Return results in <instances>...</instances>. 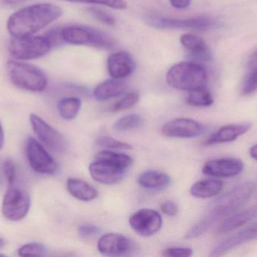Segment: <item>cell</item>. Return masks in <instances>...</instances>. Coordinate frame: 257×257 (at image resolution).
<instances>
[{
    "label": "cell",
    "instance_id": "cell-41",
    "mask_svg": "<svg viewBox=\"0 0 257 257\" xmlns=\"http://www.w3.org/2000/svg\"><path fill=\"white\" fill-rule=\"evenodd\" d=\"M5 143L4 131H3V126L0 122V150L3 149Z\"/></svg>",
    "mask_w": 257,
    "mask_h": 257
},
{
    "label": "cell",
    "instance_id": "cell-21",
    "mask_svg": "<svg viewBox=\"0 0 257 257\" xmlns=\"http://www.w3.org/2000/svg\"><path fill=\"white\" fill-rule=\"evenodd\" d=\"M138 183L147 190L160 191L166 190L171 185L172 180L169 175L163 172L148 170L139 175Z\"/></svg>",
    "mask_w": 257,
    "mask_h": 257
},
{
    "label": "cell",
    "instance_id": "cell-12",
    "mask_svg": "<svg viewBox=\"0 0 257 257\" xmlns=\"http://www.w3.org/2000/svg\"><path fill=\"white\" fill-rule=\"evenodd\" d=\"M205 131L203 125L193 119L178 118L166 122L162 128L163 135L172 138H193Z\"/></svg>",
    "mask_w": 257,
    "mask_h": 257
},
{
    "label": "cell",
    "instance_id": "cell-26",
    "mask_svg": "<svg viewBox=\"0 0 257 257\" xmlns=\"http://www.w3.org/2000/svg\"><path fill=\"white\" fill-rule=\"evenodd\" d=\"M95 159L107 161L126 169H128L133 163V158L130 155L110 150H102L97 152L95 156Z\"/></svg>",
    "mask_w": 257,
    "mask_h": 257
},
{
    "label": "cell",
    "instance_id": "cell-43",
    "mask_svg": "<svg viewBox=\"0 0 257 257\" xmlns=\"http://www.w3.org/2000/svg\"><path fill=\"white\" fill-rule=\"evenodd\" d=\"M6 244V241H5L4 238H1V237H0V250H2V249L5 247Z\"/></svg>",
    "mask_w": 257,
    "mask_h": 257
},
{
    "label": "cell",
    "instance_id": "cell-9",
    "mask_svg": "<svg viewBox=\"0 0 257 257\" xmlns=\"http://www.w3.org/2000/svg\"><path fill=\"white\" fill-rule=\"evenodd\" d=\"M26 152L30 167L36 173L52 175L57 172L58 165L55 160L36 139L28 138Z\"/></svg>",
    "mask_w": 257,
    "mask_h": 257
},
{
    "label": "cell",
    "instance_id": "cell-11",
    "mask_svg": "<svg viewBox=\"0 0 257 257\" xmlns=\"http://www.w3.org/2000/svg\"><path fill=\"white\" fill-rule=\"evenodd\" d=\"M132 229L142 236L148 237L155 235L161 229L163 219L154 210H139L133 214L128 220Z\"/></svg>",
    "mask_w": 257,
    "mask_h": 257
},
{
    "label": "cell",
    "instance_id": "cell-29",
    "mask_svg": "<svg viewBox=\"0 0 257 257\" xmlns=\"http://www.w3.org/2000/svg\"><path fill=\"white\" fill-rule=\"evenodd\" d=\"M48 249L45 244L39 242H31L24 244L18 250L20 256H44Z\"/></svg>",
    "mask_w": 257,
    "mask_h": 257
},
{
    "label": "cell",
    "instance_id": "cell-39",
    "mask_svg": "<svg viewBox=\"0 0 257 257\" xmlns=\"http://www.w3.org/2000/svg\"><path fill=\"white\" fill-rule=\"evenodd\" d=\"M171 5L177 9H185L190 6L192 0H169Z\"/></svg>",
    "mask_w": 257,
    "mask_h": 257
},
{
    "label": "cell",
    "instance_id": "cell-18",
    "mask_svg": "<svg viewBox=\"0 0 257 257\" xmlns=\"http://www.w3.org/2000/svg\"><path fill=\"white\" fill-rule=\"evenodd\" d=\"M252 128L250 122L233 124L225 125L218 130L215 134L208 137L205 141V145H214L216 143H229L234 141L240 136L247 133Z\"/></svg>",
    "mask_w": 257,
    "mask_h": 257
},
{
    "label": "cell",
    "instance_id": "cell-36",
    "mask_svg": "<svg viewBox=\"0 0 257 257\" xmlns=\"http://www.w3.org/2000/svg\"><path fill=\"white\" fill-rule=\"evenodd\" d=\"M163 255L168 257H188L193 255V250L188 247H170L163 250Z\"/></svg>",
    "mask_w": 257,
    "mask_h": 257
},
{
    "label": "cell",
    "instance_id": "cell-7",
    "mask_svg": "<svg viewBox=\"0 0 257 257\" xmlns=\"http://www.w3.org/2000/svg\"><path fill=\"white\" fill-rule=\"evenodd\" d=\"M30 206L31 199L28 193L21 189L12 187L3 197L2 214L10 221H20L27 215Z\"/></svg>",
    "mask_w": 257,
    "mask_h": 257
},
{
    "label": "cell",
    "instance_id": "cell-23",
    "mask_svg": "<svg viewBox=\"0 0 257 257\" xmlns=\"http://www.w3.org/2000/svg\"><path fill=\"white\" fill-rule=\"evenodd\" d=\"M66 188L74 198L82 202H90L98 196L96 189L86 181L78 178H69L66 181Z\"/></svg>",
    "mask_w": 257,
    "mask_h": 257
},
{
    "label": "cell",
    "instance_id": "cell-44",
    "mask_svg": "<svg viewBox=\"0 0 257 257\" xmlns=\"http://www.w3.org/2000/svg\"><path fill=\"white\" fill-rule=\"evenodd\" d=\"M0 185H1V181H0Z\"/></svg>",
    "mask_w": 257,
    "mask_h": 257
},
{
    "label": "cell",
    "instance_id": "cell-27",
    "mask_svg": "<svg viewBox=\"0 0 257 257\" xmlns=\"http://www.w3.org/2000/svg\"><path fill=\"white\" fill-rule=\"evenodd\" d=\"M187 103L193 107H210L214 103V98L211 92L206 89H199L190 92L187 98Z\"/></svg>",
    "mask_w": 257,
    "mask_h": 257
},
{
    "label": "cell",
    "instance_id": "cell-16",
    "mask_svg": "<svg viewBox=\"0 0 257 257\" xmlns=\"http://www.w3.org/2000/svg\"><path fill=\"white\" fill-rule=\"evenodd\" d=\"M257 239V220L238 233L219 243L211 251V256H220L244 243Z\"/></svg>",
    "mask_w": 257,
    "mask_h": 257
},
{
    "label": "cell",
    "instance_id": "cell-35",
    "mask_svg": "<svg viewBox=\"0 0 257 257\" xmlns=\"http://www.w3.org/2000/svg\"><path fill=\"white\" fill-rule=\"evenodd\" d=\"M257 91V72H250L246 78L242 89L244 95H250Z\"/></svg>",
    "mask_w": 257,
    "mask_h": 257
},
{
    "label": "cell",
    "instance_id": "cell-5",
    "mask_svg": "<svg viewBox=\"0 0 257 257\" xmlns=\"http://www.w3.org/2000/svg\"><path fill=\"white\" fill-rule=\"evenodd\" d=\"M52 45L46 36L13 37L9 43V53L18 60L40 58L51 51Z\"/></svg>",
    "mask_w": 257,
    "mask_h": 257
},
{
    "label": "cell",
    "instance_id": "cell-13",
    "mask_svg": "<svg viewBox=\"0 0 257 257\" xmlns=\"http://www.w3.org/2000/svg\"><path fill=\"white\" fill-rule=\"evenodd\" d=\"M127 169L107 161L96 160L89 167L91 178L99 184L113 185L118 184L126 176Z\"/></svg>",
    "mask_w": 257,
    "mask_h": 257
},
{
    "label": "cell",
    "instance_id": "cell-15",
    "mask_svg": "<svg viewBox=\"0 0 257 257\" xmlns=\"http://www.w3.org/2000/svg\"><path fill=\"white\" fill-rule=\"evenodd\" d=\"M97 249L104 256H124L131 250L132 243L128 238L121 234L108 233L99 238Z\"/></svg>",
    "mask_w": 257,
    "mask_h": 257
},
{
    "label": "cell",
    "instance_id": "cell-10",
    "mask_svg": "<svg viewBox=\"0 0 257 257\" xmlns=\"http://www.w3.org/2000/svg\"><path fill=\"white\" fill-rule=\"evenodd\" d=\"M150 25L159 29H193L205 30L212 27L214 21L206 16L194 17L185 19L166 18L159 15H151L148 18Z\"/></svg>",
    "mask_w": 257,
    "mask_h": 257
},
{
    "label": "cell",
    "instance_id": "cell-20",
    "mask_svg": "<svg viewBox=\"0 0 257 257\" xmlns=\"http://www.w3.org/2000/svg\"><path fill=\"white\" fill-rule=\"evenodd\" d=\"M127 89V84L123 80L112 78L98 84L93 95L97 101H105L124 95Z\"/></svg>",
    "mask_w": 257,
    "mask_h": 257
},
{
    "label": "cell",
    "instance_id": "cell-17",
    "mask_svg": "<svg viewBox=\"0 0 257 257\" xmlns=\"http://www.w3.org/2000/svg\"><path fill=\"white\" fill-rule=\"evenodd\" d=\"M108 70L113 78L123 79L130 76L136 69V64L131 56L126 52L114 53L108 57Z\"/></svg>",
    "mask_w": 257,
    "mask_h": 257
},
{
    "label": "cell",
    "instance_id": "cell-25",
    "mask_svg": "<svg viewBox=\"0 0 257 257\" xmlns=\"http://www.w3.org/2000/svg\"><path fill=\"white\" fill-rule=\"evenodd\" d=\"M81 107L79 98L70 97L62 99L57 104L59 114L65 120H72L78 116Z\"/></svg>",
    "mask_w": 257,
    "mask_h": 257
},
{
    "label": "cell",
    "instance_id": "cell-6",
    "mask_svg": "<svg viewBox=\"0 0 257 257\" xmlns=\"http://www.w3.org/2000/svg\"><path fill=\"white\" fill-rule=\"evenodd\" d=\"M63 42L72 45H91L102 49H111L114 42L105 33L89 27L69 26L61 29Z\"/></svg>",
    "mask_w": 257,
    "mask_h": 257
},
{
    "label": "cell",
    "instance_id": "cell-31",
    "mask_svg": "<svg viewBox=\"0 0 257 257\" xmlns=\"http://www.w3.org/2000/svg\"><path fill=\"white\" fill-rule=\"evenodd\" d=\"M139 100V95L137 92H130L114 104L113 110L114 112H120L128 110L136 105Z\"/></svg>",
    "mask_w": 257,
    "mask_h": 257
},
{
    "label": "cell",
    "instance_id": "cell-3",
    "mask_svg": "<svg viewBox=\"0 0 257 257\" xmlns=\"http://www.w3.org/2000/svg\"><path fill=\"white\" fill-rule=\"evenodd\" d=\"M166 81L174 89L192 92L206 88L208 72L203 66L196 62H181L169 69Z\"/></svg>",
    "mask_w": 257,
    "mask_h": 257
},
{
    "label": "cell",
    "instance_id": "cell-28",
    "mask_svg": "<svg viewBox=\"0 0 257 257\" xmlns=\"http://www.w3.org/2000/svg\"><path fill=\"white\" fill-rule=\"evenodd\" d=\"M142 123V119L139 115L130 114L117 120L114 125V129L117 131H126L139 128Z\"/></svg>",
    "mask_w": 257,
    "mask_h": 257
},
{
    "label": "cell",
    "instance_id": "cell-19",
    "mask_svg": "<svg viewBox=\"0 0 257 257\" xmlns=\"http://www.w3.org/2000/svg\"><path fill=\"white\" fill-rule=\"evenodd\" d=\"M181 42L195 60L200 61H208L211 60V51L202 38L187 33L181 36Z\"/></svg>",
    "mask_w": 257,
    "mask_h": 257
},
{
    "label": "cell",
    "instance_id": "cell-34",
    "mask_svg": "<svg viewBox=\"0 0 257 257\" xmlns=\"http://www.w3.org/2000/svg\"><path fill=\"white\" fill-rule=\"evenodd\" d=\"M3 170L9 185H12L16 179V165L15 162L9 158L5 160L3 164Z\"/></svg>",
    "mask_w": 257,
    "mask_h": 257
},
{
    "label": "cell",
    "instance_id": "cell-33",
    "mask_svg": "<svg viewBox=\"0 0 257 257\" xmlns=\"http://www.w3.org/2000/svg\"><path fill=\"white\" fill-rule=\"evenodd\" d=\"M88 12L93 18H96L100 22L103 23L104 24L108 26L115 25V18L111 14L108 13L102 9H97V8H90L88 9Z\"/></svg>",
    "mask_w": 257,
    "mask_h": 257
},
{
    "label": "cell",
    "instance_id": "cell-24",
    "mask_svg": "<svg viewBox=\"0 0 257 257\" xmlns=\"http://www.w3.org/2000/svg\"><path fill=\"white\" fill-rule=\"evenodd\" d=\"M223 188V184L218 180H204L195 183L190 188V194L198 199H208L218 196Z\"/></svg>",
    "mask_w": 257,
    "mask_h": 257
},
{
    "label": "cell",
    "instance_id": "cell-42",
    "mask_svg": "<svg viewBox=\"0 0 257 257\" xmlns=\"http://www.w3.org/2000/svg\"><path fill=\"white\" fill-rule=\"evenodd\" d=\"M250 156H251L252 158H254V159H256L257 161V144L254 145V146H252V147L250 148Z\"/></svg>",
    "mask_w": 257,
    "mask_h": 257
},
{
    "label": "cell",
    "instance_id": "cell-2",
    "mask_svg": "<svg viewBox=\"0 0 257 257\" xmlns=\"http://www.w3.org/2000/svg\"><path fill=\"white\" fill-rule=\"evenodd\" d=\"M63 15L61 8L51 3H38L23 8L8 19V31L13 37L33 36Z\"/></svg>",
    "mask_w": 257,
    "mask_h": 257
},
{
    "label": "cell",
    "instance_id": "cell-22",
    "mask_svg": "<svg viewBox=\"0 0 257 257\" xmlns=\"http://www.w3.org/2000/svg\"><path fill=\"white\" fill-rule=\"evenodd\" d=\"M257 217V205L232 214L222 223L219 229L220 233H227L241 227Z\"/></svg>",
    "mask_w": 257,
    "mask_h": 257
},
{
    "label": "cell",
    "instance_id": "cell-32",
    "mask_svg": "<svg viewBox=\"0 0 257 257\" xmlns=\"http://www.w3.org/2000/svg\"><path fill=\"white\" fill-rule=\"evenodd\" d=\"M63 1L102 5V6H108L111 9H118V10H123L127 7V4L124 0H63Z\"/></svg>",
    "mask_w": 257,
    "mask_h": 257
},
{
    "label": "cell",
    "instance_id": "cell-4",
    "mask_svg": "<svg viewBox=\"0 0 257 257\" xmlns=\"http://www.w3.org/2000/svg\"><path fill=\"white\" fill-rule=\"evenodd\" d=\"M6 70L11 82L18 89L33 92H41L48 85V78L37 66L19 60H9Z\"/></svg>",
    "mask_w": 257,
    "mask_h": 257
},
{
    "label": "cell",
    "instance_id": "cell-45",
    "mask_svg": "<svg viewBox=\"0 0 257 257\" xmlns=\"http://www.w3.org/2000/svg\"><path fill=\"white\" fill-rule=\"evenodd\" d=\"M255 71H256V72H257V70H255Z\"/></svg>",
    "mask_w": 257,
    "mask_h": 257
},
{
    "label": "cell",
    "instance_id": "cell-8",
    "mask_svg": "<svg viewBox=\"0 0 257 257\" xmlns=\"http://www.w3.org/2000/svg\"><path fill=\"white\" fill-rule=\"evenodd\" d=\"M30 121L35 134L50 150L57 153H63L67 149V140L54 127L33 113L30 114Z\"/></svg>",
    "mask_w": 257,
    "mask_h": 257
},
{
    "label": "cell",
    "instance_id": "cell-40",
    "mask_svg": "<svg viewBox=\"0 0 257 257\" xmlns=\"http://www.w3.org/2000/svg\"><path fill=\"white\" fill-rule=\"evenodd\" d=\"M249 72L257 70V50L250 56L248 62Z\"/></svg>",
    "mask_w": 257,
    "mask_h": 257
},
{
    "label": "cell",
    "instance_id": "cell-30",
    "mask_svg": "<svg viewBox=\"0 0 257 257\" xmlns=\"http://www.w3.org/2000/svg\"><path fill=\"white\" fill-rule=\"evenodd\" d=\"M96 144L105 149H123V150H130L133 149V146L130 143L115 140L108 136L99 137L96 140Z\"/></svg>",
    "mask_w": 257,
    "mask_h": 257
},
{
    "label": "cell",
    "instance_id": "cell-37",
    "mask_svg": "<svg viewBox=\"0 0 257 257\" xmlns=\"http://www.w3.org/2000/svg\"><path fill=\"white\" fill-rule=\"evenodd\" d=\"M160 210L163 214L169 217H175L178 214V205L172 201H165L160 205Z\"/></svg>",
    "mask_w": 257,
    "mask_h": 257
},
{
    "label": "cell",
    "instance_id": "cell-38",
    "mask_svg": "<svg viewBox=\"0 0 257 257\" xmlns=\"http://www.w3.org/2000/svg\"><path fill=\"white\" fill-rule=\"evenodd\" d=\"M100 232V229L93 225H83L78 229V234L82 238H90L95 236Z\"/></svg>",
    "mask_w": 257,
    "mask_h": 257
},
{
    "label": "cell",
    "instance_id": "cell-14",
    "mask_svg": "<svg viewBox=\"0 0 257 257\" xmlns=\"http://www.w3.org/2000/svg\"><path fill=\"white\" fill-rule=\"evenodd\" d=\"M244 170V163L238 158H224L207 161L202 173L216 178H232L240 175Z\"/></svg>",
    "mask_w": 257,
    "mask_h": 257
},
{
    "label": "cell",
    "instance_id": "cell-1",
    "mask_svg": "<svg viewBox=\"0 0 257 257\" xmlns=\"http://www.w3.org/2000/svg\"><path fill=\"white\" fill-rule=\"evenodd\" d=\"M253 188V183L246 182L225 193L210 206L205 217L189 229L185 238L187 239L198 238L219 220L232 215L250 199Z\"/></svg>",
    "mask_w": 257,
    "mask_h": 257
}]
</instances>
